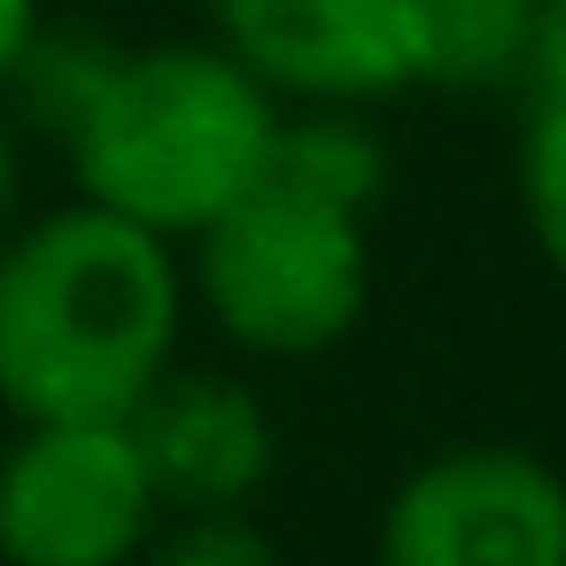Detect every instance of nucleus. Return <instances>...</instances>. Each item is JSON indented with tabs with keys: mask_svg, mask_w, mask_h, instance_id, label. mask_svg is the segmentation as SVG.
Masks as SVG:
<instances>
[{
	"mask_svg": "<svg viewBox=\"0 0 566 566\" xmlns=\"http://www.w3.org/2000/svg\"><path fill=\"white\" fill-rule=\"evenodd\" d=\"M187 272L164 233L71 202L0 233V403L32 419H133L179 365Z\"/></svg>",
	"mask_w": 566,
	"mask_h": 566,
	"instance_id": "obj_1",
	"label": "nucleus"
},
{
	"mask_svg": "<svg viewBox=\"0 0 566 566\" xmlns=\"http://www.w3.org/2000/svg\"><path fill=\"white\" fill-rule=\"evenodd\" d=\"M280 117L287 102H272L218 40H164L117 55L63 148L86 202L164 241H195L272 171Z\"/></svg>",
	"mask_w": 566,
	"mask_h": 566,
	"instance_id": "obj_2",
	"label": "nucleus"
},
{
	"mask_svg": "<svg viewBox=\"0 0 566 566\" xmlns=\"http://www.w3.org/2000/svg\"><path fill=\"white\" fill-rule=\"evenodd\" d=\"M195 295L226 342L272 365L326 357L357 334L373 303L365 210H342L280 171H264L233 210L195 233Z\"/></svg>",
	"mask_w": 566,
	"mask_h": 566,
	"instance_id": "obj_3",
	"label": "nucleus"
},
{
	"mask_svg": "<svg viewBox=\"0 0 566 566\" xmlns=\"http://www.w3.org/2000/svg\"><path fill=\"white\" fill-rule=\"evenodd\" d=\"M156 481L125 419H32L0 450V566H133Z\"/></svg>",
	"mask_w": 566,
	"mask_h": 566,
	"instance_id": "obj_4",
	"label": "nucleus"
},
{
	"mask_svg": "<svg viewBox=\"0 0 566 566\" xmlns=\"http://www.w3.org/2000/svg\"><path fill=\"white\" fill-rule=\"evenodd\" d=\"M373 558L380 566H566V473L527 442H450L388 489Z\"/></svg>",
	"mask_w": 566,
	"mask_h": 566,
	"instance_id": "obj_5",
	"label": "nucleus"
},
{
	"mask_svg": "<svg viewBox=\"0 0 566 566\" xmlns=\"http://www.w3.org/2000/svg\"><path fill=\"white\" fill-rule=\"evenodd\" d=\"M218 48L295 109H373L427 86V0H210Z\"/></svg>",
	"mask_w": 566,
	"mask_h": 566,
	"instance_id": "obj_6",
	"label": "nucleus"
},
{
	"mask_svg": "<svg viewBox=\"0 0 566 566\" xmlns=\"http://www.w3.org/2000/svg\"><path fill=\"white\" fill-rule=\"evenodd\" d=\"M125 427L140 442L156 504H179V512H233L280 465V427H272L264 396L233 373H179L171 365Z\"/></svg>",
	"mask_w": 566,
	"mask_h": 566,
	"instance_id": "obj_7",
	"label": "nucleus"
},
{
	"mask_svg": "<svg viewBox=\"0 0 566 566\" xmlns=\"http://www.w3.org/2000/svg\"><path fill=\"white\" fill-rule=\"evenodd\" d=\"M272 171L342 202V210H373L388 195V148L380 133L365 125V109H303V117H280V148H272Z\"/></svg>",
	"mask_w": 566,
	"mask_h": 566,
	"instance_id": "obj_8",
	"label": "nucleus"
},
{
	"mask_svg": "<svg viewBox=\"0 0 566 566\" xmlns=\"http://www.w3.org/2000/svg\"><path fill=\"white\" fill-rule=\"evenodd\" d=\"M117 55H125V48H117L109 32H86V24H40V32H32V48H24V63H17V78H9V94H17V109H24V125H40V133L71 140V133H78V117L102 102V86H109Z\"/></svg>",
	"mask_w": 566,
	"mask_h": 566,
	"instance_id": "obj_9",
	"label": "nucleus"
},
{
	"mask_svg": "<svg viewBox=\"0 0 566 566\" xmlns=\"http://www.w3.org/2000/svg\"><path fill=\"white\" fill-rule=\"evenodd\" d=\"M520 40H527V9L427 0V86L504 94V86H520Z\"/></svg>",
	"mask_w": 566,
	"mask_h": 566,
	"instance_id": "obj_10",
	"label": "nucleus"
},
{
	"mask_svg": "<svg viewBox=\"0 0 566 566\" xmlns=\"http://www.w3.org/2000/svg\"><path fill=\"white\" fill-rule=\"evenodd\" d=\"M520 218L535 256L566 280V94L527 102V133H520Z\"/></svg>",
	"mask_w": 566,
	"mask_h": 566,
	"instance_id": "obj_11",
	"label": "nucleus"
},
{
	"mask_svg": "<svg viewBox=\"0 0 566 566\" xmlns=\"http://www.w3.org/2000/svg\"><path fill=\"white\" fill-rule=\"evenodd\" d=\"M148 566H280V543L249 520V504L233 512H187Z\"/></svg>",
	"mask_w": 566,
	"mask_h": 566,
	"instance_id": "obj_12",
	"label": "nucleus"
},
{
	"mask_svg": "<svg viewBox=\"0 0 566 566\" xmlns=\"http://www.w3.org/2000/svg\"><path fill=\"white\" fill-rule=\"evenodd\" d=\"M520 86H527V102H551V94H566V0H527Z\"/></svg>",
	"mask_w": 566,
	"mask_h": 566,
	"instance_id": "obj_13",
	"label": "nucleus"
},
{
	"mask_svg": "<svg viewBox=\"0 0 566 566\" xmlns=\"http://www.w3.org/2000/svg\"><path fill=\"white\" fill-rule=\"evenodd\" d=\"M40 24H48L40 0H0V94H9V78H17V63H24V48H32Z\"/></svg>",
	"mask_w": 566,
	"mask_h": 566,
	"instance_id": "obj_14",
	"label": "nucleus"
},
{
	"mask_svg": "<svg viewBox=\"0 0 566 566\" xmlns=\"http://www.w3.org/2000/svg\"><path fill=\"white\" fill-rule=\"evenodd\" d=\"M17 202H24V156H17V133L0 117V233L17 226Z\"/></svg>",
	"mask_w": 566,
	"mask_h": 566,
	"instance_id": "obj_15",
	"label": "nucleus"
},
{
	"mask_svg": "<svg viewBox=\"0 0 566 566\" xmlns=\"http://www.w3.org/2000/svg\"><path fill=\"white\" fill-rule=\"evenodd\" d=\"M496 9H527V0H496Z\"/></svg>",
	"mask_w": 566,
	"mask_h": 566,
	"instance_id": "obj_16",
	"label": "nucleus"
}]
</instances>
